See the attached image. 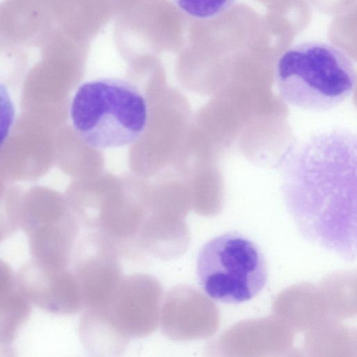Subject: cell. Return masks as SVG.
Instances as JSON below:
<instances>
[{
  "label": "cell",
  "instance_id": "10",
  "mask_svg": "<svg viewBox=\"0 0 357 357\" xmlns=\"http://www.w3.org/2000/svg\"><path fill=\"white\" fill-rule=\"evenodd\" d=\"M31 313L30 303L15 288L0 297V348H8Z\"/></svg>",
  "mask_w": 357,
  "mask_h": 357
},
{
  "label": "cell",
  "instance_id": "1",
  "mask_svg": "<svg viewBox=\"0 0 357 357\" xmlns=\"http://www.w3.org/2000/svg\"><path fill=\"white\" fill-rule=\"evenodd\" d=\"M357 141L333 130L293 148L282 171L286 208L302 236L344 260H356Z\"/></svg>",
  "mask_w": 357,
  "mask_h": 357
},
{
  "label": "cell",
  "instance_id": "12",
  "mask_svg": "<svg viewBox=\"0 0 357 357\" xmlns=\"http://www.w3.org/2000/svg\"><path fill=\"white\" fill-rule=\"evenodd\" d=\"M15 119V110L6 86L0 81V149L6 140Z\"/></svg>",
  "mask_w": 357,
  "mask_h": 357
},
{
  "label": "cell",
  "instance_id": "4",
  "mask_svg": "<svg viewBox=\"0 0 357 357\" xmlns=\"http://www.w3.org/2000/svg\"><path fill=\"white\" fill-rule=\"evenodd\" d=\"M162 298V286L153 276L128 275L105 305L84 310L79 321L114 356H120L130 339L147 337L157 329Z\"/></svg>",
  "mask_w": 357,
  "mask_h": 357
},
{
  "label": "cell",
  "instance_id": "6",
  "mask_svg": "<svg viewBox=\"0 0 357 357\" xmlns=\"http://www.w3.org/2000/svg\"><path fill=\"white\" fill-rule=\"evenodd\" d=\"M120 255L117 245L96 231L77 241L70 268L79 283L84 310L102 307L109 301L123 277Z\"/></svg>",
  "mask_w": 357,
  "mask_h": 357
},
{
  "label": "cell",
  "instance_id": "9",
  "mask_svg": "<svg viewBox=\"0 0 357 357\" xmlns=\"http://www.w3.org/2000/svg\"><path fill=\"white\" fill-rule=\"evenodd\" d=\"M207 317L204 295L188 285H177L167 293L162 302L161 331L175 342L199 339L206 334Z\"/></svg>",
  "mask_w": 357,
  "mask_h": 357
},
{
  "label": "cell",
  "instance_id": "11",
  "mask_svg": "<svg viewBox=\"0 0 357 357\" xmlns=\"http://www.w3.org/2000/svg\"><path fill=\"white\" fill-rule=\"evenodd\" d=\"M186 15L197 20L215 17L228 10L236 0H172Z\"/></svg>",
  "mask_w": 357,
  "mask_h": 357
},
{
  "label": "cell",
  "instance_id": "7",
  "mask_svg": "<svg viewBox=\"0 0 357 357\" xmlns=\"http://www.w3.org/2000/svg\"><path fill=\"white\" fill-rule=\"evenodd\" d=\"M28 238L31 259L55 268L70 266L80 226L76 218L58 207L30 206L20 218Z\"/></svg>",
  "mask_w": 357,
  "mask_h": 357
},
{
  "label": "cell",
  "instance_id": "5",
  "mask_svg": "<svg viewBox=\"0 0 357 357\" xmlns=\"http://www.w3.org/2000/svg\"><path fill=\"white\" fill-rule=\"evenodd\" d=\"M197 275L209 298L239 304L252 299L264 289L268 274L260 248L243 234L230 231L202 246L197 260Z\"/></svg>",
  "mask_w": 357,
  "mask_h": 357
},
{
  "label": "cell",
  "instance_id": "13",
  "mask_svg": "<svg viewBox=\"0 0 357 357\" xmlns=\"http://www.w3.org/2000/svg\"><path fill=\"white\" fill-rule=\"evenodd\" d=\"M15 288V275L10 266L0 258V297Z\"/></svg>",
  "mask_w": 357,
  "mask_h": 357
},
{
  "label": "cell",
  "instance_id": "3",
  "mask_svg": "<svg viewBox=\"0 0 357 357\" xmlns=\"http://www.w3.org/2000/svg\"><path fill=\"white\" fill-rule=\"evenodd\" d=\"M75 131L89 146L104 149L137 142L147 126V101L131 82L107 77L77 89L70 105Z\"/></svg>",
  "mask_w": 357,
  "mask_h": 357
},
{
  "label": "cell",
  "instance_id": "2",
  "mask_svg": "<svg viewBox=\"0 0 357 357\" xmlns=\"http://www.w3.org/2000/svg\"><path fill=\"white\" fill-rule=\"evenodd\" d=\"M356 74L351 58L340 47L310 41L294 45L278 59L275 84L289 105L325 112L340 105L353 92Z\"/></svg>",
  "mask_w": 357,
  "mask_h": 357
},
{
  "label": "cell",
  "instance_id": "8",
  "mask_svg": "<svg viewBox=\"0 0 357 357\" xmlns=\"http://www.w3.org/2000/svg\"><path fill=\"white\" fill-rule=\"evenodd\" d=\"M15 287L30 304L52 314L70 315L84 310L70 266L55 268L31 259L15 274Z\"/></svg>",
  "mask_w": 357,
  "mask_h": 357
}]
</instances>
